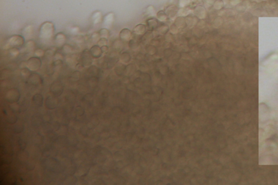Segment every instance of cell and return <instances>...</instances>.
<instances>
[{
  "mask_svg": "<svg viewBox=\"0 0 278 185\" xmlns=\"http://www.w3.org/2000/svg\"><path fill=\"white\" fill-rule=\"evenodd\" d=\"M169 30V28L167 25L166 24H161L160 26H158V31L160 34H165L167 33Z\"/></svg>",
  "mask_w": 278,
  "mask_h": 185,
  "instance_id": "4fadbf2b",
  "label": "cell"
},
{
  "mask_svg": "<svg viewBox=\"0 0 278 185\" xmlns=\"http://www.w3.org/2000/svg\"><path fill=\"white\" fill-rule=\"evenodd\" d=\"M157 18L161 22L165 21L167 20L168 16L167 14L164 11H160L157 13Z\"/></svg>",
  "mask_w": 278,
  "mask_h": 185,
  "instance_id": "7c38bea8",
  "label": "cell"
},
{
  "mask_svg": "<svg viewBox=\"0 0 278 185\" xmlns=\"http://www.w3.org/2000/svg\"><path fill=\"white\" fill-rule=\"evenodd\" d=\"M179 6L180 7H185L189 4L191 0H178Z\"/></svg>",
  "mask_w": 278,
  "mask_h": 185,
  "instance_id": "ac0fdd59",
  "label": "cell"
},
{
  "mask_svg": "<svg viewBox=\"0 0 278 185\" xmlns=\"http://www.w3.org/2000/svg\"><path fill=\"white\" fill-rule=\"evenodd\" d=\"M113 21V15L111 13H109L108 15L105 16L103 20V24L104 26H109L111 25Z\"/></svg>",
  "mask_w": 278,
  "mask_h": 185,
  "instance_id": "8fae6325",
  "label": "cell"
},
{
  "mask_svg": "<svg viewBox=\"0 0 278 185\" xmlns=\"http://www.w3.org/2000/svg\"><path fill=\"white\" fill-rule=\"evenodd\" d=\"M174 24L176 25L177 27L178 28H185L187 25L186 19L182 16L178 17L175 20Z\"/></svg>",
  "mask_w": 278,
  "mask_h": 185,
  "instance_id": "8992f818",
  "label": "cell"
},
{
  "mask_svg": "<svg viewBox=\"0 0 278 185\" xmlns=\"http://www.w3.org/2000/svg\"><path fill=\"white\" fill-rule=\"evenodd\" d=\"M194 14L198 19H204L206 18L207 12L204 7L199 6L195 8L194 10Z\"/></svg>",
  "mask_w": 278,
  "mask_h": 185,
  "instance_id": "277c9868",
  "label": "cell"
},
{
  "mask_svg": "<svg viewBox=\"0 0 278 185\" xmlns=\"http://www.w3.org/2000/svg\"><path fill=\"white\" fill-rule=\"evenodd\" d=\"M214 8L216 10H219L222 6V2L221 0H217L213 4Z\"/></svg>",
  "mask_w": 278,
  "mask_h": 185,
  "instance_id": "d6986e66",
  "label": "cell"
},
{
  "mask_svg": "<svg viewBox=\"0 0 278 185\" xmlns=\"http://www.w3.org/2000/svg\"><path fill=\"white\" fill-rule=\"evenodd\" d=\"M196 17H193V16H188L186 19V23L190 26L194 25L195 23L196 22Z\"/></svg>",
  "mask_w": 278,
  "mask_h": 185,
  "instance_id": "9a60e30c",
  "label": "cell"
},
{
  "mask_svg": "<svg viewBox=\"0 0 278 185\" xmlns=\"http://www.w3.org/2000/svg\"><path fill=\"white\" fill-rule=\"evenodd\" d=\"M99 35L100 36H101L102 37H104V38H107L109 35V31L106 28H103L102 29L101 31H100V33H99Z\"/></svg>",
  "mask_w": 278,
  "mask_h": 185,
  "instance_id": "2e32d148",
  "label": "cell"
},
{
  "mask_svg": "<svg viewBox=\"0 0 278 185\" xmlns=\"http://www.w3.org/2000/svg\"><path fill=\"white\" fill-rule=\"evenodd\" d=\"M215 2V0H204V6L207 8H209L210 7L213 6Z\"/></svg>",
  "mask_w": 278,
  "mask_h": 185,
  "instance_id": "e0dca14e",
  "label": "cell"
},
{
  "mask_svg": "<svg viewBox=\"0 0 278 185\" xmlns=\"http://www.w3.org/2000/svg\"><path fill=\"white\" fill-rule=\"evenodd\" d=\"M65 37L64 35V34H62V33H58L57 34V36L56 37V42L57 43H59L60 45H61V43H60V41L62 42V44L64 43V41H65Z\"/></svg>",
  "mask_w": 278,
  "mask_h": 185,
  "instance_id": "5bb4252c",
  "label": "cell"
},
{
  "mask_svg": "<svg viewBox=\"0 0 278 185\" xmlns=\"http://www.w3.org/2000/svg\"><path fill=\"white\" fill-rule=\"evenodd\" d=\"M171 31L173 34H176L178 32V28L177 27L176 25L173 24L171 27Z\"/></svg>",
  "mask_w": 278,
  "mask_h": 185,
  "instance_id": "44dd1931",
  "label": "cell"
},
{
  "mask_svg": "<svg viewBox=\"0 0 278 185\" xmlns=\"http://www.w3.org/2000/svg\"><path fill=\"white\" fill-rule=\"evenodd\" d=\"M146 31V27L145 25L139 24L137 25L134 29V32L137 35H141L145 34Z\"/></svg>",
  "mask_w": 278,
  "mask_h": 185,
  "instance_id": "ba28073f",
  "label": "cell"
},
{
  "mask_svg": "<svg viewBox=\"0 0 278 185\" xmlns=\"http://www.w3.org/2000/svg\"><path fill=\"white\" fill-rule=\"evenodd\" d=\"M177 12H178V8H177V7L171 6L167 8V10H166V14L168 17H169L171 19H172L176 15Z\"/></svg>",
  "mask_w": 278,
  "mask_h": 185,
  "instance_id": "52a82bcc",
  "label": "cell"
},
{
  "mask_svg": "<svg viewBox=\"0 0 278 185\" xmlns=\"http://www.w3.org/2000/svg\"><path fill=\"white\" fill-rule=\"evenodd\" d=\"M147 27L150 30H153L155 28H157L158 26V20L156 19L152 18L147 20Z\"/></svg>",
  "mask_w": 278,
  "mask_h": 185,
  "instance_id": "9c48e42d",
  "label": "cell"
},
{
  "mask_svg": "<svg viewBox=\"0 0 278 185\" xmlns=\"http://www.w3.org/2000/svg\"><path fill=\"white\" fill-rule=\"evenodd\" d=\"M132 36V32L129 29L127 28L123 29L121 31L120 33V37L121 40L124 41H128L129 40Z\"/></svg>",
  "mask_w": 278,
  "mask_h": 185,
  "instance_id": "5b68a950",
  "label": "cell"
},
{
  "mask_svg": "<svg viewBox=\"0 0 278 185\" xmlns=\"http://www.w3.org/2000/svg\"><path fill=\"white\" fill-rule=\"evenodd\" d=\"M102 53V49L99 46H94L91 48V54L95 58H99Z\"/></svg>",
  "mask_w": 278,
  "mask_h": 185,
  "instance_id": "30bf717a",
  "label": "cell"
},
{
  "mask_svg": "<svg viewBox=\"0 0 278 185\" xmlns=\"http://www.w3.org/2000/svg\"><path fill=\"white\" fill-rule=\"evenodd\" d=\"M8 43L12 46H20L22 45L24 43V39L20 35H14L10 37Z\"/></svg>",
  "mask_w": 278,
  "mask_h": 185,
  "instance_id": "7a4b0ae2",
  "label": "cell"
},
{
  "mask_svg": "<svg viewBox=\"0 0 278 185\" xmlns=\"http://www.w3.org/2000/svg\"><path fill=\"white\" fill-rule=\"evenodd\" d=\"M28 66L32 70H36L39 68L41 65V60L37 57L32 58L28 60Z\"/></svg>",
  "mask_w": 278,
  "mask_h": 185,
  "instance_id": "3957f363",
  "label": "cell"
},
{
  "mask_svg": "<svg viewBox=\"0 0 278 185\" xmlns=\"http://www.w3.org/2000/svg\"><path fill=\"white\" fill-rule=\"evenodd\" d=\"M107 43V40L106 39V38H104V37L101 38L98 42V45L101 46H105Z\"/></svg>",
  "mask_w": 278,
  "mask_h": 185,
  "instance_id": "ffe728a7",
  "label": "cell"
},
{
  "mask_svg": "<svg viewBox=\"0 0 278 185\" xmlns=\"http://www.w3.org/2000/svg\"><path fill=\"white\" fill-rule=\"evenodd\" d=\"M54 32V26L51 22H46L41 26L39 36L43 39H50L52 37Z\"/></svg>",
  "mask_w": 278,
  "mask_h": 185,
  "instance_id": "6da1fadb",
  "label": "cell"
}]
</instances>
